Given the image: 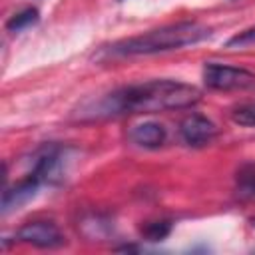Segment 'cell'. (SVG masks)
<instances>
[{"label":"cell","mask_w":255,"mask_h":255,"mask_svg":"<svg viewBox=\"0 0 255 255\" xmlns=\"http://www.w3.org/2000/svg\"><path fill=\"white\" fill-rule=\"evenodd\" d=\"M201 92L175 80H149L120 88L90 108H82L80 118H114L124 114H155L167 110L191 108L199 102Z\"/></svg>","instance_id":"obj_1"},{"label":"cell","mask_w":255,"mask_h":255,"mask_svg":"<svg viewBox=\"0 0 255 255\" xmlns=\"http://www.w3.org/2000/svg\"><path fill=\"white\" fill-rule=\"evenodd\" d=\"M235 189L241 199L255 203V163H245L239 167L235 175Z\"/></svg>","instance_id":"obj_8"},{"label":"cell","mask_w":255,"mask_h":255,"mask_svg":"<svg viewBox=\"0 0 255 255\" xmlns=\"http://www.w3.org/2000/svg\"><path fill=\"white\" fill-rule=\"evenodd\" d=\"M165 128L155 124V122H143L139 126H133L128 133V137L139 145V147H147V149H155L159 145L165 143Z\"/></svg>","instance_id":"obj_7"},{"label":"cell","mask_w":255,"mask_h":255,"mask_svg":"<svg viewBox=\"0 0 255 255\" xmlns=\"http://www.w3.org/2000/svg\"><path fill=\"white\" fill-rule=\"evenodd\" d=\"M16 237L22 243H28L40 249H54L66 243V237L52 221H30L18 229Z\"/></svg>","instance_id":"obj_4"},{"label":"cell","mask_w":255,"mask_h":255,"mask_svg":"<svg viewBox=\"0 0 255 255\" xmlns=\"http://www.w3.org/2000/svg\"><path fill=\"white\" fill-rule=\"evenodd\" d=\"M211 34V28H207L201 22H177L167 24L149 32H143L139 36H131L126 40H120L110 46L112 56H141V54H157V52H169L179 50L185 46H193L201 40H205Z\"/></svg>","instance_id":"obj_2"},{"label":"cell","mask_w":255,"mask_h":255,"mask_svg":"<svg viewBox=\"0 0 255 255\" xmlns=\"http://www.w3.org/2000/svg\"><path fill=\"white\" fill-rule=\"evenodd\" d=\"M42 183L44 181L36 173L28 171L26 177H22L14 187H8L4 191V195H2V213H8L12 209H18L22 203H26L30 197H34Z\"/></svg>","instance_id":"obj_6"},{"label":"cell","mask_w":255,"mask_h":255,"mask_svg":"<svg viewBox=\"0 0 255 255\" xmlns=\"http://www.w3.org/2000/svg\"><path fill=\"white\" fill-rule=\"evenodd\" d=\"M245 46H255V26L239 32L237 36L225 42V48H245Z\"/></svg>","instance_id":"obj_12"},{"label":"cell","mask_w":255,"mask_h":255,"mask_svg":"<svg viewBox=\"0 0 255 255\" xmlns=\"http://www.w3.org/2000/svg\"><path fill=\"white\" fill-rule=\"evenodd\" d=\"M38 18H40V14H38L36 8H26V10L14 14V16L6 22V30H8V32H22V30H26L28 26L36 24Z\"/></svg>","instance_id":"obj_9"},{"label":"cell","mask_w":255,"mask_h":255,"mask_svg":"<svg viewBox=\"0 0 255 255\" xmlns=\"http://www.w3.org/2000/svg\"><path fill=\"white\" fill-rule=\"evenodd\" d=\"M179 135L187 145L203 147V145L211 143V139L215 137V126L205 116L191 114V116L183 118V122L179 124Z\"/></svg>","instance_id":"obj_5"},{"label":"cell","mask_w":255,"mask_h":255,"mask_svg":"<svg viewBox=\"0 0 255 255\" xmlns=\"http://www.w3.org/2000/svg\"><path fill=\"white\" fill-rule=\"evenodd\" d=\"M171 233V221H149L141 227V237L147 241H161Z\"/></svg>","instance_id":"obj_10"},{"label":"cell","mask_w":255,"mask_h":255,"mask_svg":"<svg viewBox=\"0 0 255 255\" xmlns=\"http://www.w3.org/2000/svg\"><path fill=\"white\" fill-rule=\"evenodd\" d=\"M203 84L211 90H221V92L247 90L255 86V74L243 68L209 62L203 66Z\"/></svg>","instance_id":"obj_3"},{"label":"cell","mask_w":255,"mask_h":255,"mask_svg":"<svg viewBox=\"0 0 255 255\" xmlns=\"http://www.w3.org/2000/svg\"><path fill=\"white\" fill-rule=\"evenodd\" d=\"M251 223H253V227H255V219H251Z\"/></svg>","instance_id":"obj_13"},{"label":"cell","mask_w":255,"mask_h":255,"mask_svg":"<svg viewBox=\"0 0 255 255\" xmlns=\"http://www.w3.org/2000/svg\"><path fill=\"white\" fill-rule=\"evenodd\" d=\"M231 118L239 126H255V104H241L231 112Z\"/></svg>","instance_id":"obj_11"}]
</instances>
